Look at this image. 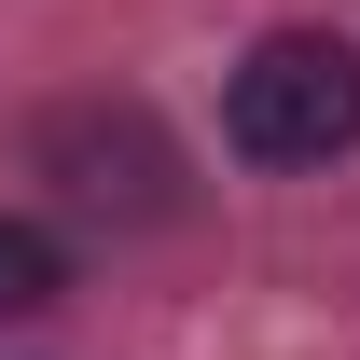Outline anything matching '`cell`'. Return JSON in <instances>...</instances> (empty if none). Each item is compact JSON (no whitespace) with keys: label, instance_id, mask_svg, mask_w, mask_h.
<instances>
[{"label":"cell","instance_id":"obj_1","mask_svg":"<svg viewBox=\"0 0 360 360\" xmlns=\"http://www.w3.org/2000/svg\"><path fill=\"white\" fill-rule=\"evenodd\" d=\"M222 139L250 167H333L360 139V42L333 28H264L222 84Z\"/></svg>","mask_w":360,"mask_h":360},{"label":"cell","instance_id":"obj_2","mask_svg":"<svg viewBox=\"0 0 360 360\" xmlns=\"http://www.w3.org/2000/svg\"><path fill=\"white\" fill-rule=\"evenodd\" d=\"M56 167H70V194H84V208H125V222H153V208H167V139L139 125H97V111H70V125L42 139Z\"/></svg>","mask_w":360,"mask_h":360},{"label":"cell","instance_id":"obj_3","mask_svg":"<svg viewBox=\"0 0 360 360\" xmlns=\"http://www.w3.org/2000/svg\"><path fill=\"white\" fill-rule=\"evenodd\" d=\"M56 291H70V250H56L42 222H14V208H0V319H42Z\"/></svg>","mask_w":360,"mask_h":360}]
</instances>
